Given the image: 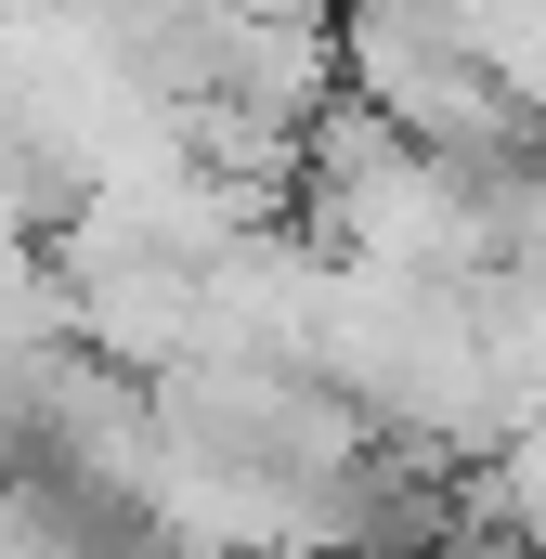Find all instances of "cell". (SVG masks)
<instances>
[{"mask_svg": "<svg viewBox=\"0 0 546 559\" xmlns=\"http://www.w3.org/2000/svg\"><path fill=\"white\" fill-rule=\"evenodd\" d=\"M468 495H482V521L495 534H521V547L546 559V417H521L482 468H468Z\"/></svg>", "mask_w": 546, "mask_h": 559, "instance_id": "obj_1", "label": "cell"}]
</instances>
